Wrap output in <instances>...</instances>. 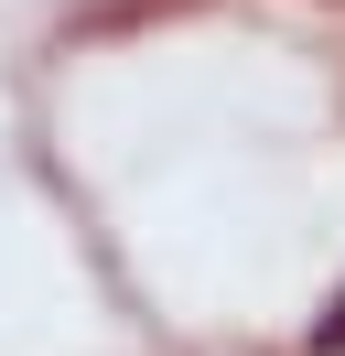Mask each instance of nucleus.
Masks as SVG:
<instances>
[{
  "label": "nucleus",
  "mask_w": 345,
  "mask_h": 356,
  "mask_svg": "<svg viewBox=\"0 0 345 356\" xmlns=\"http://www.w3.org/2000/svg\"><path fill=\"white\" fill-rule=\"evenodd\" d=\"M313 346H323V356H335V346H345V302H335V313H323V334H313Z\"/></svg>",
  "instance_id": "nucleus-1"
}]
</instances>
